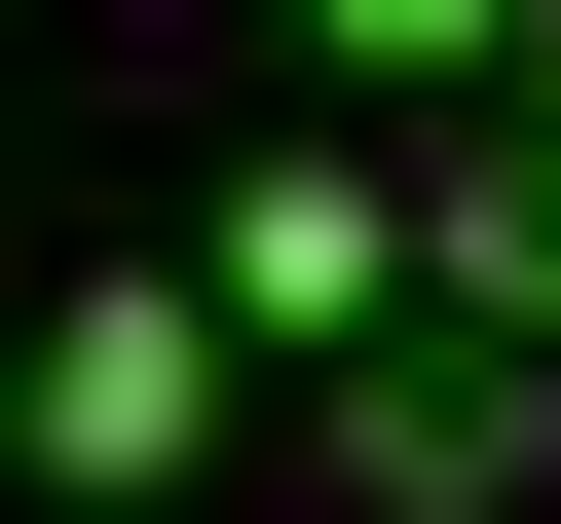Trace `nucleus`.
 Instances as JSON below:
<instances>
[{
	"mask_svg": "<svg viewBox=\"0 0 561 524\" xmlns=\"http://www.w3.org/2000/svg\"><path fill=\"white\" fill-rule=\"evenodd\" d=\"M300 449H337L375 524H524V487H561V375L449 300V338H337V375H300Z\"/></svg>",
	"mask_w": 561,
	"mask_h": 524,
	"instance_id": "obj_1",
	"label": "nucleus"
},
{
	"mask_svg": "<svg viewBox=\"0 0 561 524\" xmlns=\"http://www.w3.org/2000/svg\"><path fill=\"white\" fill-rule=\"evenodd\" d=\"M225 338H262L225 262H187V300H150V262H76V300H38V487H76V524L187 487V449H225Z\"/></svg>",
	"mask_w": 561,
	"mask_h": 524,
	"instance_id": "obj_2",
	"label": "nucleus"
},
{
	"mask_svg": "<svg viewBox=\"0 0 561 524\" xmlns=\"http://www.w3.org/2000/svg\"><path fill=\"white\" fill-rule=\"evenodd\" d=\"M225 300L300 338V375H337V338H412V187H375V150H262V187H225Z\"/></svg>",
	"mask_w": 561,
	"mask_h": 524,
	"instance_id": "obj_3",
	"label": "nucleus"
},
{
	"mask_svg": "<svg viewBox=\"0 0 561 524\" xmlns=\"http://www.w3.org/2000/svg\"><path fill=\"white\" fill-rule=\"evenodd\" d=\"M412 262H449V300H486V338H561V113H486V150L412 187Z\"/></svg>",
	"mask_w": 561,
	"mask_h": 524,
	"instance_id": "obj_4",
	"label": "nucleus"
},
{
	"mask_svg": "<svg viewBox=\"0 0 561 524\" xmlns=\"http://www.w3.org/2000/svg\"><path fill=\"white\" fill-rule=\"evenodd\" d=\"M300 38H375V76H524V0H300Z\"/></svg>",
	"mask_w": 561,
	"mask_h": 524,
	"instance_id": "obj_5",
	"label": "nucleus"
},
{
	"mask_svg": "<svg viewBox=\"0 0 561 524\" xmlns=\"http://www.w3.org/2000/svg\"><path fill=\"white\" fill-rule=\"evenodd\" d=\"M524 113H561V0H524Z\"/></svg>",
	"mask_w": 561,
	"mask_h": 524,
	"instance_id": "obj_6",
	"label": "nucleus"
}]
</instances>
